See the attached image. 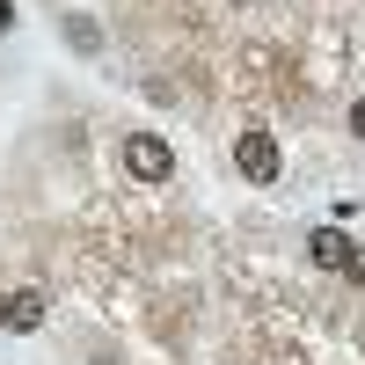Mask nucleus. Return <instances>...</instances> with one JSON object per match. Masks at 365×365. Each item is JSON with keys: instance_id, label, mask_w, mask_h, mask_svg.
<instances>
[{"instance_id": "f257e3e1", "label": "nucleus", "mask_w": 365, "mask_h": 365, "mask_svg": "<svg viewBox=\"0 0 365 365\" xmlns=\"http://www.w3.org/2000/svg\"><path fill=\"white\" fill-rule=\"evenodd\" d=\"M125 168H132L139 182H168V175H175V146H168L161 132H132V139H125Z\"/></svg>"}, {"instance_id": "f03ea898", "label": "nucleus", "mask_w": 365, "mask_h": 365, "mask_svg": "<svg viewBox=\"0 0 365 365\" xmlns=\"http://www.w3.org/2000/svg\"><path fill=\"white\" fill-rule=\"evenodd\" d=\"M234 168L249 182H270V175H278V139H270V132H241L234 139Z\"/></svg>"}, {"instance_id": "7ed1b4c3", "label": "nucleus", "mask_w": 365, "mask_h": 365, "mask_svg": "<svg viewBox=\"0 0 365 365\" xmlns=\"http://www.w3.org/2000/svg\"><path fill=\"white\" fill-rule=\"evenodd\" d=\"M351 249H358V241H351L344 227H314V241H307V256H314L322 270H344V263H351Z\"/></svg>"}, {"instance_id": "20e7f679", "label": "nucleus", "mask_w": 365, "mask_h": 365, "mask_svg": "<svg viewBox=\"0 0 365 365\" xmlns=\"http://www.w3.org/2000/svg\"><path fill=\"white\" fill-rule=\"evenodd\" d=\"M44 322V299L37 292H8V329H37Z\"/></svg>"}, {"instance_id": "39448f33", "label": "nucleus", "mask_w": 365, "mask_h": 365, "mask_svg": "<svg viewBox=\"0 0 365 365\" xmlns=\"http://www.w3.org/2000/svg\"><path fill=\"white\" fill-rule=\"evenodd\" d=\"M344 278H351V285H365V249H351V263H344Z\"/></svg>"}, {"instance_id": "423d86ee", "label": "nucleus", "mask_w": 365, "mask_h": 365, "mask_svg": "<svg viewBox=\"0 0 365 365\" xmlns=\"http://www.w3.org/2000/svg\"><path fill=\"white\" fill-rule=\"evenodd\" d=\"M351 139H365V103H351Z\"/></svg>"}, {"instance_id": "0eeeda50", "label": "nucleus", "mask_w": 365, "mask_h": 365, "mask_svg": "<svg viewBox=\"0 0 365 365\" xmlns=\"http://www.w3.org/2000/svg\"><path fill=\"white\" fill-rule=\"evenodd\" d=\"M0 29H15V0H0Z\"/></svg>"}, {"instance_id": "6e6552de", "label": "nucleus", "mask_w": 365, "mask_h": 365, "mask_svg": "<svg viewBox=\"0 0 365 365\" xmlns=\"http://www.w3.org/2000/svg\"><path fill=\"white\" fill-rule=\"evenodd\" d=\"M0 329H8V292H0Z\"/></svg>"}]
</instances>
